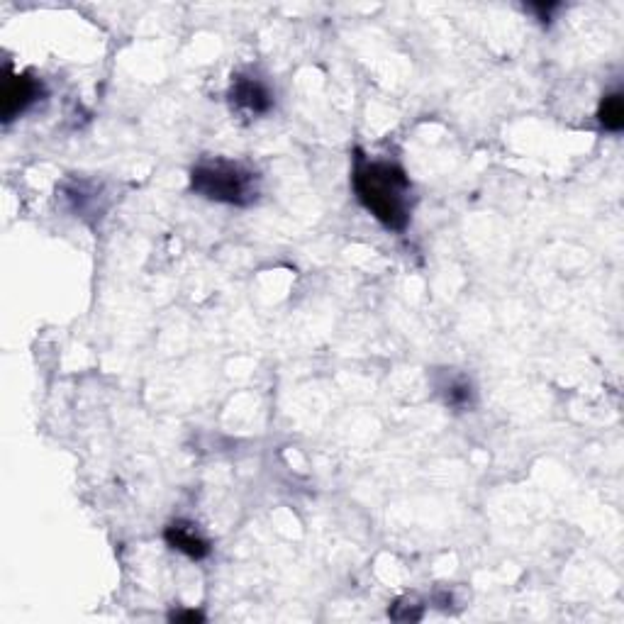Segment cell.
Segmentation results:
<instances>
[{"instance_id":"1","label":"cell","mask_w":624,"mask_h":624,"mask_svg":"<svg viewBox=\"0 0 624 624\" xmlns=\"http://www.w3.org/2000/svg\"><path fill=\"white\" fill-rule=\"evenodd\" d=\"M354 193L359 203L393 232H403L410 222L412 183L403 166L393 161H371L356 152Z\"/></svg>"},{"instance_id":"2","label":"cell","mask_w":624,"mask_h":624,"mask_svg":"<svg viewBox=\"0 0 624 624\" xmlns=\"http://www.w3.org/2000/svg\"><path fill=\"white\" fill-rule=\"evenodd\" d=\"M256 174L232 161H203L191 171V191L215 203L247 208L259 195Z\"/></svg>"},{"instance_id":"3","label":"cell","mask_w":624,"mask_h":624,"mask_svg":"<svg viewBox=\"0 0 624 624\" xmlns=\"http://www.w3.org/2000/svg\"><path fill=\"white\" fill-rule=\"evenodd\" d=\"M42 93V83L37 78H32L30 74H8L3 81V108H0V115H3V122H13L15 117L25 113L32 103L39 98Z\"/></svg>"},{"instance_id":"4","label":"cell","mask_w":624,"mask_h":624,"mask_svg":"<svg viewBox=\"0 0 624 624\" xmlns=\"http://www.w3.org/2000/svg\"><path fill=\"white\" fill-rule=\"evenodd\" d=\"M230 100L239 110H247L252 115H266L273 108V96L264 81L256 76L237 74L232 78Z\"/></svg>"},{"instance_id":"5","label":"cell","mask_w":624,"mask_h":624,"mask_svg":"<svg viewBox=\"0 0 624 624\" xmlns=\"http://www.w3.org/2000/svg\"><path fill=\"white\" fill-rule=\"evenodd\" d=\"M164 539L171 549L183 551V554L191 556V559L195 561L205 559V556L210 554L208 539L200 537V534L193 529V525H188V522H174V525L166 527Z\"/></svg>"},{"instance_id":"6","label":"cell","mask_w":624,"mask_h":624,"mask_svg":"<svg viewBox=\"0 0 624 624\" xmlns=\"http://www.w3.org/2000/svg\"><path fill=\"white\" fill-rule=\"evenodd\" d=\"M598 120L605 130L620 132L624 127V98L622 93H610L598 108Z\"/></svg>"},{"instance_id":"7","label":"cell","mask_w":624,"mask_h":624,"mask_svg":"<svg viewBox=\"0 0 624 624\" xmlns=\"http://www.w3.org/2000/svg\"><path fill=\"white\" fill-rule=\"evenodd\" d=\"M442 390L449 408H468L473 403V388L466 378H451L447 386H442Z\"/></svg>"},{"instance_id":"8","label":"cell","mask_w":624,"mask_h":624,"mask_svg":"<svg viewBox=\"0 0 624 624\" xmlns=\"http://www.w3.org/2000/svg\"><path fill=\"white\" fill-rule=\"evenodd\" d=\"M171 620L174 622H203L205 617L195 610H183V612H174V615H171Z\"/></svg>"}]
</instances>
